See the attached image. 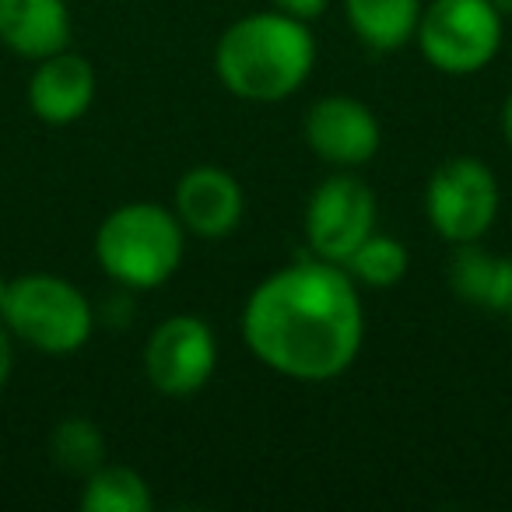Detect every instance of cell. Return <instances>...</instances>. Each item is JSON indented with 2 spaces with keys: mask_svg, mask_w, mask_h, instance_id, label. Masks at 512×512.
<instances>
[{
  "mask_svg": "<svg viewBox=\"0 0 512 512\" xmlns=\"http://www.w3.org/2000/svg\"><path fill=\"white\" fill-rule=\"evenodd\" d=\"M249 355L295 383H330L355 365L365 341L362 295L330 260H299L249 292L242 309Z\"/></svg>",
  "mask_w": 512,
  "mask_h": 512,
  "instance_id": "obj_1",
  "label": "cell"
},
{
  "mask_svg": "<svg viewBox=\"0 0 512 512\" xmlns=\"http://www.w3.org/2000/svg\"><path fill=\"white\" fill-rule=\"evenodd\" d=\"M316 39L306 22L281 11H256L221 32L214 46L218 81L242 102H285L309 81Z\"/></svg>",
  "mask_w": 512,
  "mask_h": 512,
  "instance_id": "obj_2",
  "label": "cell"
},
{
  "mask_svg": "<svg viewBox=\"0 0 512 512\" xmlns=\"http://www.w3.org/2000/svg\"><path fill=\"white\" fill-rule=\"evenodd\" d=\"M186 228L176 211L151 200H130L106 214L95 232V260L113 285L151 292L179 271Z\"/></svg>",
  "mask_w": 512,
  "mask_h": 512,
  "instance_id": "obj_3",
  "label": "cell"
},
{
  "mask_svg": "<svg viewBox=\"0 0 512 512\" xmlns=\"http://www.w3.org/2000/svg\"><path fill=\"white\" fill-rule=\"evenodd\" d=\"M0 323L11 330L15 341L60 358L85 348L95 330V313L85 292L67 278L25 274V278L8 281Z\"/></svg>",
  "mask_w": 512,
  "mask_h": 512,
  "instance_id": "obj_4",
  "label": "cell"
},
{
  "mask_svg": "<svg viewBox=\"0 0 512 512\" xmlns=\"http://www.w3.org/2000/svg\"><path fill=\"white\" fill-rule=\"evenodd\" d=\"M502 32L505 15L491 0H432L421 11L414 43L439 74L467 78L498 57Z\"/></svg>",
  "mask_w": 512,
  "mask_h": 512,
  "instance_id": "obj_5",
  "label": "cell"
},
{
  "mask_svg": "<svg viewBox=\"0 0 512 512\" xmlns=\"http://www.w3.org/2000/svg\"><path fill=\"white\" fill-rule=\"evenodd\" d=\"M498 204H502V190H498L495 172L481 158L470 155L442 162L425 186L428 225L449 246L481 242L484 232L495 225Z\"/></svg>",
  "mask_w": 512,
  "mask_h": 512,
  "instance_id": "obj_6",
  "label": "cell"
},
{
  "mask_svg": "<svg viewBox=\"0 0 512 512\" xmlns=\"http://www.w3.org/2000/svg\"><path fill=\"white\" fill-rule=\"evenodd\" d=\"M376 190L351 172L327 176L306 200V242L309 253L341 264L376 232Z\"/></svg>",
  "mask_w": 512,
  "mask_h": 512,
  "instance_id": "obj_7",
  "label": "cell"
},
{
  "mask_svg": "<svg viewBox=\"0 0 512 512\" xmlns=\"http://www.w3.org/2000/svg\"><path fill=\"white\" fill-rule=\"evenodd\" d=\"M218 369V341L200 316L176 313L151 330L144 344V376L165 397H193Z\"/></svg>",
  "mask_w": 512,
  "mask_h": 512,
  "instance_id": "obj_8",
  "label": "cell"
},
{
  "mask_svg": "<svg viewBox=\"0 0 512 512\" xmlns=\"http://www.w3.org/2000/svg\"><path fill=\"white\" fill-rule=\"evenodd\" d=\"M302 137L309 151L337 169H358L372 162L383 144L379 120L362 99L351 95H323L302 120Z\"/></svg>",
  "mask_w": 512,
  "mask_h": 512,
  "instance_id": "obj_9",
  "label": "cell"
},
{
  "mask_svg": "<svg viewBox=\"0 0 512 512\" xmlns=\"http://www.w3.org/2000/svg\"><path fill=\"white\" fill-rule=\"evenodd\" d=\"M172 211L186 235L197 239H228L246 214V193L239 179L221 165H193L179 176L172 193Z\"/></svg>",
  "mask_w": 512,
  "mask_h": 512,
  "instance_id": "obj_10",
  "label": "cell"
},
{
  "mask_svg": "<svg viewBox=\"0 0 512 512\" xmlns=\"http://www.w3.org/2000/svg\"><path fill=\"white\" fill-rule=\"evenodd\" d=\"M95 102V67L81 53L60 50L36 60L29 78V106L50 127H71Z\"/></svg>",
  "mask_w": 512,
  "mask_h": 512,
  "instance_id": "obj_11",
  "label": "cell"
},
{
  "mask_svg": "<svg viewBox=\"0 0 512 512\" xmlns=\"http://www.w3.org/2000/svg\"><path fill=\"white\" fill-rule=\"evenodd\" d=\"M0 43L25 60H43L71 43L67 0H0Z\"/></svg>",
  "mask_w": 512,
  "mask_h": 512,
  "instance_id": "obj_12",
  "label": "cell"
},
{
  "mask_svg": "<svg viewBox=\"0 0 512 512\" xmlns=\"http://www.w3.org/2000/svg\"><path fill=\"white\" fill-rule=\"evenodd\" d=\"M446 281H449V292L460 302L502 316V306L512 288V260L484 249L481 242H463L449 256Z\"/></svg>",
  "mask_w": 512,
  "mask_h": 512,
  "instance_id": "obj_13",
  "label": "cell"
},
{
  "mask_svg": "<svg viewBox=\"0 0 512 512\" xmlns=\"http://www.w3.org/2000/svg\"><path fill=\"white\" fill-rule=\"evenodd\" d=\"M425 4L421 0H344L351 32L376 53H393L414 43Z\"/></svg>",
  "mask_w": 512,
  "mask_h": 512,
  "instance_id": "obj_14",
  "label": "cell"
},
{
  "mask_svg": "<svg viewBox=\"0 0 512 512\" xmlns=\"http://www.w3.org/2000/svg\"><path fill=\"white\" fill-rule=\"evenodd\" d=\"M151 505L155 498H151L144 474L123 467V463H102L81 484V509L85 512H151Z\"/></svg>",
  "mask_w": 512,
  "mask_h": 512,
  "instance_id": "obj_15",
  "label": "cell"
},
{
  "mask_svg": "<svg viewBox=\"0 0 512 512\" xmlns=\"http://www.w3.org/2000/svg\"><path fill=\"white\" fill-rule=\"evenodd\" d=\"M407 246L397 242L393 235H379L372 232L355 253L344 260V271L351 274V281L362 288H393L404 281L407 274Z\"/></svg>",
  "mask_w": 512,
  "mask_h": 512,
  "instance_id": "obj_16",
  "label": "cell"
},
{
  "mask_svg": "<svg viewBox=\"0 0 512 512\" xmlns=\"http://www.w3.org/2000/svg\"><path fill=\"white\" fill-rule=\"evenodd\" d=\"M50 456L67 474L88 477L106 463V435L95 421L88 418H67L53 428L50 435Z\"/></svg>",
  "mask_w": 512,
  "mask_h": 512,
  "instance_id": "obj_17",
  "label": "cell"
},
{
  "mask_svg": "<svg viewBox=\"0 0 512 512\" xmlns=\"http://www.w3.org/2000/svg\"><path fill=\"white\" fill-rule=\"evenodd\" d=\"M271 4H274V11L299 18V22H306V25L316 22V18L330 8V0H271Z\"/></svg>",
  "mask_w": 512,
  "mask_h": 512,
  "instance_id": "obj_18",
  "label": "cell"
},
{
  "mask_svg": "<svg viewBox=\"0 0 512 512\" xmlns=\"http://www.w3.org/2000/svg\"><path fill=\"white\" fill-rule=\"evenodd\" d=\"M11 369H15V337L0 323V386L11 379Z\"/></svg>",
  "mask_w": 512,
  "mask_h": 512,
  "instance_id": "obj_19",
  "label": "cell"
},
{
  "mask_svg": "<svg viewBox=\"0 0 512 512\" xmlns=\"http://www.w3.org/2000/svg\"><path fill=\"white\" fill-rule=\"evenodd\" d=\"M502 134H505V141H509V148H512V92H509V99H505V106H502Z\"/></svg>",
  "mask_w": 512,
  "mask_h": 512,
  "instance_id": "obj_20",
  "label": "cell"
},
{
  "mask_svg": "<svg viewBox=\"0 0 512 512\" xmlns=\"http://www.w3.org/2000/svg\"><path fill=\"white\" fill-rule=\"evenodd\" d=\"M491 4H495V8H498V11H502V15H505V18H509V15H512V0H491Z\"/></svg>",
  "mask_w": 512,
  "mask_h": 512,
  "instance_id": "obj_21",
  "label": "cell"
},
{
  "mask_svg": "<svg viewBox=\"0 0 512 512\" xmlns=\"http://www.w3.org/2000/svg\"><path fill=\"white\" fill-rule=\"evenodd\" d=\"M502 316L509 320V327H512V288H509V299H505V306H502Z\"/></svg>",
  "mask_w": 512,
  "mask_h": 512,
  "instance_id": "obj_22",
  "label": "cell"
},
{
  "mask_svg": "<svg viewBox=\"0 0 512 512\" xmlns=\"http://www.w3.org/2000/svg\"><path fill=\"white\" fill-rule=\"evenodd\" d=\"M4 295H8V281H4V274H0V306H4Z\"/></svg>",
  "mask_w": 512,
  "mask_h": 512,
  "instance_id": "obj_23",
  "label": "cell"
}]
</instances>
